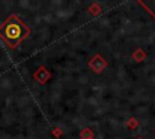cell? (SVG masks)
<instances>
[{"instance_id":"cell-1","label":"cell","mask_w":155,"mask_h":139,"mask_svg":"<svg viewBox=\"0 0 155 139\" xmlns=\"http://www.w3.org/2000/svg\"><path fill=\"white\" fill-rule=\"evenodd\" d=\"M28 35L29 28L24 23H22L17 16L8 17L0 25V37L11 48L18 46V44L23 41Z\"/></svg>"}]
</instances>
